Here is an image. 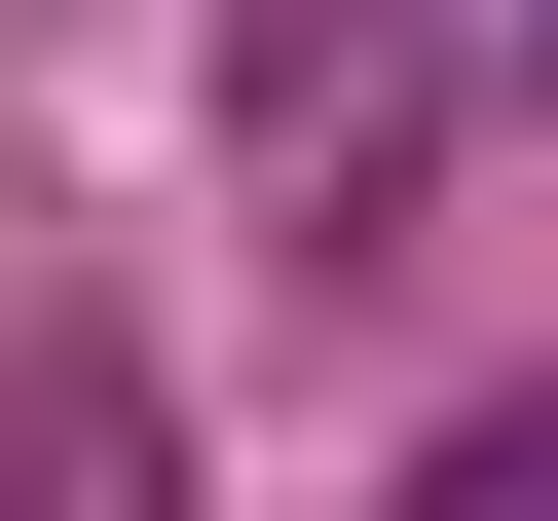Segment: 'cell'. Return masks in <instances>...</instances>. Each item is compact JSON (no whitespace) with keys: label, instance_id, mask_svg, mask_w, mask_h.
<instances>
[{"label":"cell","instance_id":"obj_1","mask_svg":"<svg viewBox=\"0 0 558 521\" xmlns=\"http://www.w3.org/2000/svg\"><path fill=\"white\" fill-rule=\"evenodd\" d=\"M410 0H223V186H260V260H373L410 223Z\"/></svg>","mask_w":558,"mask_h":521},{"label":"cell","instance_id":"obj_2","mask_svg":"<svg viewBox=\"0 0 558 521\" xmlns=\"http://www.w3.org/2000/svg\"><path fill=\"white\" fill-rule=\"evenodd\" d=\"M0 521H186V410L112 336H0Z\"/></svg>","mask_w":558,"mask_h":521},{"label":"cell","instance_id":"obj_3","mask_svg":"<svg viewBox=\"0 0 558 521\" xmlns=\"http://www.w3.org/2000/svg\"><path fill=\"white\" fill-rule=\"evenodd\" d=\"M373 521H558V373H484V410H447V447H410Z\"/></svg>","mask_w":558,"mask_h":521}]
</instances>
